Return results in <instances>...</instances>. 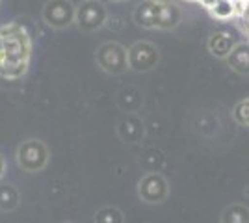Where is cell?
I'll list each match as a JSON object with an SVG mask.
<instances>
[{
    "mask_svg": "<svg viewBox=\"0 0 249 223\" xmlns=\"http://www.w3.org/2000/svg\"><path fill=\"white\" fill-rule=\"evenodd\" d=\"M0 76L4 80H19L30 67V34L19 22H10L6 26H0Z\"/></svg>",
    "mask_w": 249,
    "mask_h": 223,
    "instance_id": "obj_1",
    "label": "cell"
},
{
    "mask_svg": "<svg viewBox=\"0 0 249 223\" xmlns=\"http://www.w3.org/2000/svg\"><path fill=\"white\" fill-rule=\"evenodd\" d=\"M132 19L143 30H175L182 21V10L177 2L142 0L132 11Z\"/></svg>",
    "mask_w": 249,
    "mask_h": 223,
    "instance_id": "obj_2",
    "label": "cell"
},
{
    "mask_svg": "<svg viewBox=\"0 0 249 223\" xmlns=\"http://www.w3.org/2000/svg\"><path fill=\"white\" fill-rule=\"evenodd\" d=\"M95 62L108 74H123L128 67V49H124L121 43L106 41L99 45L95 51Z\"/></svg>",
    "mask_w": 249,
    "mask_h": 223,
    "instance_id": "obj_3",
    "label": "cell"
},
{
    "mask_svg": "<svg viewBox=\"0 0 249 223\" xmlns=\"http://www.w3.org/2000/svg\"><path fill=\"white\" fill-rule=\"evenodd\" d=\"M17 164L28 173L43 171L49 164V149L41 139H24L17 147Z\"/></svg>",
    "mask_w": 249,
    "mask_h": 223,
    "instance_id": "obj_4",
    "label": "cell"
},
{
    "mask_svg": "<svg viewBox=\"0 0 249 223\" xmlns=\"http://www.w3.org/2000/svg\"><path fill=\"white\" fill-rule=\"evenodd\" d=\"M43 21L54 30L69 28L76 21V6L71 0H47L41 11Z\"/></svg>",
    "mask_w": 249,
    "mask_h": 223,
    "instance_id": "obj_5",
    "label": "cell"
},
{
    "mask_svg": "<svg viewBox=\"0 0 249 223\" xmlns=\"http://www.w3.org/2000/svg\"><path fill=\"white\" fill-rule=\"evenodd\" d=\"M76 26L82 32H97L108 22V10L99 0H84L76 6Z\"/></svg>",
    "mask_w": 249,
    "mask_h": 223,
    "instance_id": "obj_6",
    "label": "cell"
},
{
    "mask_svg": "<svg viewBox=\"0 0 249 223\" xmlns=\"http://www.w3.org/2000/svg\"><path fill=\"white\" fill-rule=\"evenodd\" d=\"M160 62V49L151 41H136L128 49V67L134 73H149Z\"/></svg>",
    "mask_w": 249,
    "mask_h": 223,
    "instance_id": "obj_7",
    "label": "cell"
},
{
    "mask_svg": "<svg viewBox=\"0 0 249 223\" xmlns=\"http://www.w3.org/2000/svg\"><path fill=\"white\" fill-rule=\"evenodd\" d=\"M167 195H169V186L160 173H149L138 182V197L143 203L158 205L166 201Z\"/></svg>",
    "mask_w": 249,
    "mask_h": 223,
    "instance_id": "obj_8",
    "label": "cell"
},
{
    "mask_svg": "<svg viewBox=\"0 0 249 223\" xmlns=\"http://www.w3.org/2000/svg\"><path fill=\"white\" fill-rule=\"evenodd\" d=\"M238 43L240 41L236 39V35L232 32H229V30H218V32H214L208 37L207 47H208V52L212 54V56L225 60Z\"/></svg>",
    "mask_w": 249,
    "mask_h": 223,
    "instance_id": "obj_9",
    "label": "cell"
},
{
    "mask_svg": "<svg viewBox=\"0 0 249 223\" xmlns=\"http://www.w3.org/2000/svg\"><path fill=\"white\" fill-rule=\"evenodd\" d=\"M117 134L119 138L124 139V141H140L145 134V128H143V123L142 119H138L136 116H124L119 125H117Z\"/></svg>",
    "mask_w": 249,
    "mask_h": 223,
    "instance_id": "obj_10",
    "label": "cell"
},
{
    "mask_svg": "<svg viewBox=\"0 0 249 223\" xmlns=\"http://www.w3.org/2000/svg\"><path fill=\"white\" fill-rule=\"evenodd\" d=\"M225 62L234 73L242 74V76H249V41L238 43L232 49V52L225 58Z\"/></svg>",
    "mask_w": 249,
    "mask_h": 223,
    "instance_id": "obj_11",
    "label": "cell"
},
{
    "mask_svg": "<svg viewBox=\"0 0 249 223\" xmlns=\"http://www.w3.org/2000/svg\"><path fill=\"white\" fill-rule=\"evenodd\" d=\"M207 10L212 13V17H216L219 21H229L232 17H238L236 0H214Z\"/></svg>",
    "mask_w": 249,
    "mask_h": 223,
    "instance_id": "obj_12",
    "label": "cell"
},
{
    "mask_svg": "<svg viewBox=\"0 0 249 223\" xmlns=\"http://www.w3.org/2000/svg\"><path fill=\"white\" fill-rule=\"evenodd\" d=\"M221 223H249V208L240 203L231 205L221 214Z\"/></svg>",
    "mask_w": 249,
    "mask_h": 223,
    "instance_id": "obj_13",
    "label": "cell"
},
{
    "mask_svg": "<svg viewBox=\"0 0 249 223\" xmlns=\"http://www.w3.org/2000/svg\"><path fill=\"white\" fill-rule=\"evenodd\" d=\"M17 205H19V191L15 190V186L11 184L0 186V210L10 212Z\"/></svg>",
    "mask_w": 249,
    "mask_h": 223,
    "instance_id": "obj_14",
    "label": "cell"
},
{
    "mask_svg": "<svg viewBox=\"0 0 249 223\" xmlns=\"http://www.w3.org/2000/svg\"><path fill=\"white\" fill-rule=\"evenodd\" d=\"M95 223H124V218L115 206H103L95 214Z\"/></svg>",
    "mask_w": 249,
    "mask_h": 223,
    "instance_id": "obj_15",
    "label": "cell"
},
{
    "mask_svg": "<svg viewBox=\"0 0 249 223\" xmlns=\"http://www.w3.org/2000/svg\"><path fill=\"white\" fill-rule=\"evenodd\" d=\"M232 119L242 127H249V97L236 103V106L232 108Z\"/></svg>",
    "mask_w": 249,
    "mask_h": 223,
    "instance_id": "obj_16",
    "label": "cell"
},
{
    "mask_svg": "<svg viewBox=\"0 0 249 223\" xmlns=\"http://www.w3.org/2000/svg\"><path fill=\"white\" fill-rule=\"evenodd\" d=\"M4 170H6V158L0 154V179H2V175H4Z\"/></svg>",
    "mask_w": 249,
    "mask_h": 223,
    "instance_id": "obj_17",
    "label": "cell"
},
{
    "mask_svg": "<svg viewBox=\"0 0 249 223\" xmlns=\"http://www.w3.org/2000/svg\"><path fill=\"white\" fill-rule=\"evenodd\" d=\"M160 2H177V0H160Z\"/></svg>",
    "mask_w": 249,
    "mask_h": 223,
    "instance_id": "obj_18",
    "label": "cell"
},
{
    "mask_svg": "<svg viewBox=\"0 0 249 223\" xmlns=\"http://www.w3.org/2000/svg\"><path fill=\"white\" fill-rule=\"evenodd\" d=\"M112 2H126V0H112Z\"/></svg>",
    "mask_w": 249,
    "mask_h": 223,
    "instance_id": "obj_19",
    "label": "cell"
},
{
    "mask_svg": "<svg viewBox=\"0 0 249 223\" xmlns=\"http://www.w3.org/2000/svg\"><path fill=\"white\" fill-rule=\"evenodd\" d=\"M190 2H199V0H190Z\"/></svg>",
    "mask_w": 249,
    "mask_h": 223,
    "instance_id": "obj_20",
    "label": "cell"
},
{
    "mask_svg": "<svg viewBox=\"0 0 249 223\" xmlns=\"http://www.w3.org/2000/svg\"><path fill=\"white\" fill-rule=\"evenodd\" d=\"M0 45H2V37H0Z\"/></svg>",
    "mask_w": 249,
    "mask_h": 223,
    "instance_id": "obj_21",
    "label": "cell"
},
{
    "mask_svg": "<svg viewBox=\"0 0 249 223\" xmlns=\"http://www.w3.org/2000/svg\"><path fill=\"white\" fill-rule=\"evenodd\" d=\"M67 223H69V222H67Z\"/></svg>",
    "mask_w": 249,
    "mask_h": 223,
    "instance_id": "obj_22",
    "label": "cell"
}]
</instances>
